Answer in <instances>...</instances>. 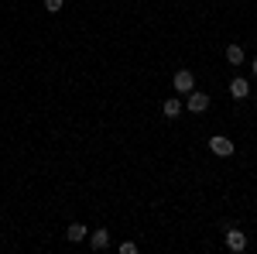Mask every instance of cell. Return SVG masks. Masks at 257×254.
I'll return each instance as SVG.
<instances>
[{
  "label": "cell",
  "mask_w": 257,
  "mask_h": 254,
  "mask_svg": "<svg viewBox=\"0 0 257 254\" xmlns=\"http://www.w3.org/2000/svg\"><path fill=\"white\" fill-rule=\"evenodd\" d=\"M172 86H175V93H192V90H196V76H192L189 69H178L175 79H172Z\"/></svg>",
  "instance_id": "6da1fadb"
},
{
  "label": "cell",
  "mask_w": 257,
  "mask_h": 254,
  "mask_svg": "<svg viewBox=\"0 0 257 254\" xmlns=\"http://www.w3.org/2000/svg\"><path fill=\"white\" fill-rule=\"evenodd\" d=\"M209 151L219 155V158H230V155H233V141L223 137V134H213V137H209Z\"/></svg>",
  "instance_id": "7a4b0ae2"
},
{
  "label": "cell",
  "mask_w": 257,
  "mask_h": 254,
  "mask_svg": "<svg viewBox=\"0 0 257 254\" xmlns=\"http://www.w3.org/2000/svg\"><path fill=\"white\" fill-rule=\"evenodd\" d=\"M226 62H230V65H240V62H243V48H240V45H230V48H226Z\"/></svg>",
  "instance_id": "9c48e42d"
},
{
  "label": "cell",
  "mask_w": 257,
  "mask_h": 254,
  "mask_svg": "<svg viewBox=\"0 0 257 254\" xmlns=\"http://www.w3.org/2000/svg\"><path fill=\"white\" fill-rule=\"evenodd\" d=\"M226 247H230V251H247V234L226 227Z\"/></svg>",
  "instance_id": "277c9868"
},
{
  "label": "cell",
  "mask_w": 257,
  "mask_h": 254,
  "mask_svg": "<svg viewBox=\"0 0 257 254\" xmlns=\"http://www.w3.org/2000/svg\"><path fill=\"white\" fill-rule=\"evenodd\" d=\"M138 251V244H134V240H123V244H120V254H134Z\"/></svg>",
  "instance_id": "8fae6325"
},
{
  "label": "cell",
  "mask_w": 257,
  "mask_h": 254,
  "mask_svg": "<svg viewBox=\"0 0 257 254\" xmlns=\"http://www.w3.org/2000/svg\"><path fill=\"white\" fill-rule=\"evenodd\" d=\"M254 107H257V97H254Z\"/></svg>",
  "instance_id": "4fadbf2b"
},
{
  "label": "cell",
  "mask_w": 257,
  "mask_h": 254,
  "mask_svg": "<svg viewBox=\"0 0 257 254\" xmlns=\"http://www.w3.org/2000/svg\"><path fill=\"white\" fill-rule=\"evenodd\" d=\"M62 4H65V0H45V11H52V14H59V11H62Z\"/></svg>",
  "instance_id": "30bf717a"
},
{
  "label": "cell",
  "mask_w": 257,
  "mask_h": 254,
  "mask_svg": "<svg viewBox=\"0 0 257 254\" xmlns=\"http://www.w3.org/2000/svg\"><path fill=\"white\" fill-rule=\"evenodd\" d=\"M161 110H165V117H168V120H175L178 114H182V100L168 97V100H165V107H161Z\"/></svg>",
  "instance_id": "52a82bcc"
},
{
  "label": "cell",
  "mask_w": 257,
  "mask_h": 254,
  "mask_svg": "<svg viewBox=\"0 0 257 254\" xmlns=\"http://www.w3.org/2000/svg\"><path fill=\"white\" fill-rule=\"evenodd\" d=\"M247 93H250V86H247V79H233V82H230V97L233 100H247Z\"/></svg>",
  "instance_id": "8992f818"
},
{
  "label": "cell",
  "mask_w": 257,
  "mask_h": 254,
  "mask_svg": "<svg viewBox=\"0 0 257 254\" xmlns=\"http://www.w3.org/2000/svg\"><path fill=\"white\" fill-rule=\"evenodd\" d=\"M185 110H189V114H206V110H209V97L192 90V93H189V100H185Z\"/></svg>",
  "instance_id": "3957f363"
},
{
  "label": "cell",
  "mask_w": 257,
  "mask_h": 254,
  "mask_svg": "<svg viewBox=\"0 0 257 254\" xmlns=\"http://www.w3.org/2000/svg\"><path fill=\"white\" fill-rule=\"evenodd\" d=\"M89 247H93V251L110 247V230H93V234H89Z\"/></svg>",
  "instance_id": "5b68a950"
},
{
  "label": "cell",
  "mask_w": 257,
  "mask_h": 254,
  "mask_svg": "<svg viewBox=\"0 0 257 254\" xmlns=\"http://www.w3.org/2000/svg\"><path fill=\"white\" fill-rule=\"evenodd\" d=\"M250 72H254V76H257V55H254V62H250Z\"/></svg>",
  "instance_id": "7c38bea8"
},
{
  "label": "cell",
  "mask_w": 257,
  "mask_h": 254,
  "mask_svg": "<svg viewBox=\"0 0 257 254\" xmlns=\"http://www.w3.org/2000/svg\"><path fill=\"white\" fill-rule=\"evenodd\" d=\"M89 234V230H86V227H82V223H69V230H65V237H69V240H72V244H79L82 237Z\"/></svg>",
  "instance_id": "ba28073f"
}]
</instances>
